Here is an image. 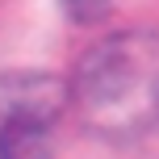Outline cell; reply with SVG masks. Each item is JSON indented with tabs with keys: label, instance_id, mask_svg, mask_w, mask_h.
Returning <instances> with one entry per match:
<instances>
[{
	"label": "cell",
	"instance_id": "obj_1",
	"mask_svg": "<svg viewBox=\"0 0 159 159\" xmlns=\"http://www.w3.org/2000/svg\"><path fill=\"white\" fill-rule=\"evenodd\" d=\"M67 105L105 138H134L159 126V38L121 30L88 46L67 80Z\"/></svg>",
	"mask_w": 159,
	"mask_h": 159
},
{
	"label": "cell",
	"instance_id": "obj_3",
	"mask_svg": "<svg viewBox=\"0 0 159 159\" xmlns=\"http://www.w3.org/2000/svg\"><path fill=\"white\" fill-rule=\"evenodd\" d=\"M50 155H55V143L46 126L0 121V159H50Z\"/></svg>",
	"mask_w": 159,
	"mask_h": 159
},
{
	"label": "cell",
	"instance_id": "obj_2",
	"mask_svg": "<svg viewBox=\"0 0 159 159\" xmlns=\"http://www.w3.org/2000/svg\"><path fill=\"white\" fill-rule=\"evenodd\" d=\"M67 113V80L50 71H8L0 75V121L21 126H46Z\"/></svg>",
	"mask_w": 159,
	"mask_h": 159
},
{
	"label": "cell",
	"instance_id": "obj_4",
	"mask_svg": "<svg viewBox=\"0 0 159 159\" xmlns=\"http://www.w3.org/2000/svg\"><path fill=\"white\" fill-rule=\"evenodd\" d=\"M63 8H67V17L80 25H92V21H101L105 13H109V0H63Z\"/></svg>",
	"mask_w": 159,
	"mask_h": 159
}]
</instances>
